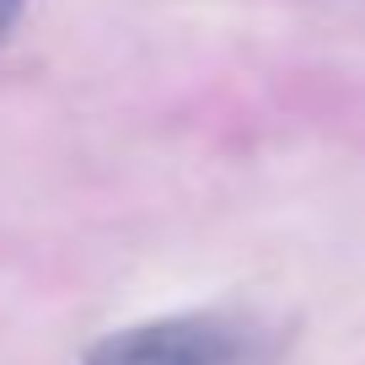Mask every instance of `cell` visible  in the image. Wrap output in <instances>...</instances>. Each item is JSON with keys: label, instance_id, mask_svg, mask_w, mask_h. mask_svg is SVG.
<instances>
[{"label": "cell", "instance_id": "6da1fadb", "mask_svg": "<svg viewBox=\"0 0 365 365\" xmlns=\"http://www.w3.org/2000/svg\"><path fill=\"white\" fill-rule=\"evenodd\" d=\"M258 349V322L237 312H182L103 333L81 354V365H252Z\"/></svg>", "mask_w": 365, "mask_h": 365}, {"label": "cell", "instance_id": "7a4b0ae2", "mask_svg": "<svg viewBox=\"0 0 365 365\" xmlns=\"http://www.w3.org/2000/svg\"><path fill=\"white\" fill-rule=\"evenodd\" d=\"M22 11H27V0H0V43L16 33V22H22Z\"/></svg>", "mask_w": 365, "mask_h": 365}]
</instances>
